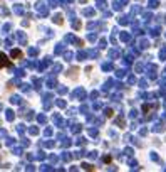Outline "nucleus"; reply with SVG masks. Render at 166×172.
<instances>
[{
	"mask_svg": "<svg viewBox=\"0 0 166 172\" xmlns=\"http://www.w3.org/2000/svg\"><path fill=\"white\" fill-rule=\"evenodd\" d=\"M10 64H12V61L7 59V56L4 52H0V68H8Z\"/></svg>",
	"mask_w": 166,
	"mask_h": 172,
	"instance_id": "obj_1",
	"label": "nucleus"
},
{
	"mask_svg": "<svg viewBox=\"0 0 166 172\" xmlns=\"http://www.w3.org/2000/svg\"><path fill=\"white\" fill-rule=\"evenodd\" d=\"M12 59H17V57H20V56H22V51H20V49H15V51H12Z\"/></svg>",
	"mask_w": 166,
	"mask_h": 172,
	"instance_id": "obj_2",
	"label": "nucleus"
}]
</instances>
